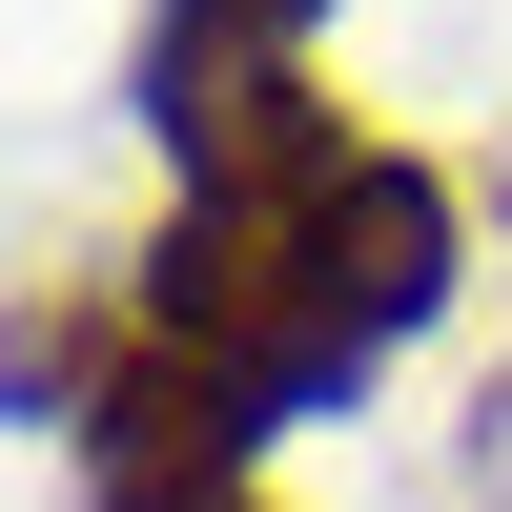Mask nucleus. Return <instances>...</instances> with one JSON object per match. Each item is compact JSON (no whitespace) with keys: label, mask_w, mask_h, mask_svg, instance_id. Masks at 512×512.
<instances>
[{"label":"nucleus","mask_w":512,"mask_h":512,"mask_svg":"<svg viewBox=\"0 0 512 512\" xmlns=\"http://www.w3.org/2000/svg\"><path fill=\"white\" fill-rule=\"evenodd\" d=\"M451 308V185L410 144H349V123H287V144L205 164L185 226L144 246V328L185 369H226L246 410H308L349 390L369 349H410V328Z\"/></svg>","instance_id":"f257e3e1"},{"label":"nucleus","mask_w":512,"mask_h":512,"mask_svg":"<svg viewBox=\"0 0 512 512\" xmlns=\"http://www.w3.org/2000/svg\"><path fill=\"white\" fill-rule=\"evenodd\" d=\"M308 21H328V0H164V41H144V123L185 144V185L308 123Z\"/></svg>","instance_id":"f03ea898"}]
</instances>
